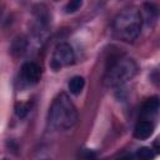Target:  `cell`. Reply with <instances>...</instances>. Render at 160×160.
I'll list each match as a JSON object with an SVG mask.
<instances>
[{
    "label": "cell",
    "mask_w": 160,
    "mask_h": 160,
    "mask_svg": "<svg viewBox=\"0 0 160 160\" xmlns=\"http://www.w3.org/2000/svg\"><path fill=\"white\" fill-rule=\"evenodd\" d=\"M68 86H69V90H70L71 94L79 95L82 91L84 86H85V80H84L82 76H74V78L70 79Z\"/></svg>",
    "instance_id": "cell-8"
},
{
    "label": "cell",
    "mask_w": 160,
    "mask_h": 160,
    "mask_svg": "<svg viewBox=\"0 0 160 160\" xmlns=\"http://www.w3.org/2000/svg\"><path fill=\"white\" fill-rule=\"evenodd\" d=\"M75 61V52L68 42H60L55 46L50 61V66L54 70H59L64 66H69Z\"/></svg>",
    "instance_id": "cell-4"
},
{
    "label": "cell",
    "mask_w": 160,
    "mask_h": 160,
    "mask_svg": "<svg viewBox=\"0 0 160 160\" xmlns=\"http://www.w3.org/2000/svg\"><path fill=\"white\" fill-rule=\"evenodd\" d=\"M136 156H138L139 160H154L155 156H156V152L151 148L142 146V148H139L138 149Z\"/></svg>",
    "instance_id": "cell-9"
},
{
    "label": "cell",
    "mask_w": 160,
    "mask_h": 160,
    "mask_svg": "<svg viewBox=\"0 0 160 160\" xmlns=\"http://www.w3.org/2000/svg\"><path fill=\"white\" fill-rule=\"evenodd\" d=\"M154 131V124L150 120H140L134 128V136L139 140H145L150 138Z\"/></svg>",
    "instance_id": "cell-6"
},
{
    "label": "cell",
    "mask_w": 160,
    "mask_h": 160,
    "mask_svg": "<svg viewBox=\"0 0 160 160\" xmlns=\"http://www.w3.org/2000/svg\"><path fill=\"white\" fill-rule=\"evenodd\" d=\"M2 160H8V159H2Z\"/></svg>",
    "instance_id": "cell-14"
},
{
    "label": "cell",
    "mask_w": 160,
    "mask_h": 160,
    "mask_svg": "<svg viewBox=\"0 0 160 160\" xmlns=\"http://www.w3.org/2000/svg\"><path fill=\"white\" fill-rule=\"evenodd\" d=\"M49 125L55 130H68L76 124V108L66 92H60L49 109Z\"/></svg>",
    "instance_id": "cell-1"
},
{
    "label": "cell",
    "mask_w": 160,
    "mask_h": 160,
    "mask_svg": "<svg viewBox=\"0 0 160 160\" xmlns=\"http://www.w3.org/2000/svg\"><path fill=\"white\" fill-rule=\"evenodd\" d=\"M120 160H132V159H131L130 156H124V158H121Z\"/></svg>",
    "instance_id": "cell-13"
},
{
    "label": "cell",
    "mask_w": 160,
    "mask_h": 160,
    "mask_svg": "<svg viewBox=\"0 0 160 160\" xmlns=\"http://www.w3.org/2000/svg\"><path fill=\"white\" fill-rule=\"evenodd\" d=\"M82 5V1L81 0H72L70 2H68L65 5V12L66 14H72L75 11H78Z\"/></svg>",
    "instance_id": "cell-11"
},
{
    "label": "cell",
    "mask_w": 160,
    "mask_h": 160,
    "mask_svg": "<svg viewBox=\"0 0 160 160\" xmlns=\"http://www.w3.org/2000/svg\"><path fill=\"white\" fill-rule=\"evenodd\" d=\"M21 76L24 79V81H26L30 85L38 84L39 80L41 79V68L32 61L25 62L21 66Z\"/></svg>",
    "instance_id": "cell-5"
},
{
    "label": "cell",
    "mask_w": 160,
    "mask_h": 160,
    "mask_svg": "<svg viewBox=\"0 0 160 160\" xmlns=\"http://www.w3.org/2000/svg\"><path fill=\"white\" fill-rule=\"evenodd\" d=\"M29 111H30V104L29 102H18L15 106V112L19 118H25Z\"/></svg>",
    "instance_id": "cell-10"
},
{
    "label": "cell",
    "mask_w": 160,
    "mask_h": 160,
    "mask_svg": "<svg viewBox=\"0 0 160 160\" xmlns=\"http://www.w3.org/2000/svg\"><path fill=\"white\" fill-rule=\"evenodd\" d=\"M81 158L82 160H96V154L92 150H85Z\"/></svg>",
    "instance_id": "cell-12"
},
{
    "label": "cell",
    "mask_w": 160,
    "mask_h": 160,
    "mask_svg": "<svg viewBox=\"0 0 160 160\" xmlns=\"http://www.w3.org/2000/svg\"><path fill=\"white\" fill-rule=\"evenodd\" d=\"M159 110V98L151 96L141 106V115L142 116H151L156 114Z\"/></svg>",
    "instance_id": "cell-7"
},
{
    "label": "cell",
    "mask_w": 160,
    "mask_h": 160,
    "mask_svg": "<svg viewBox=\"0 0 160 160\" xmlns=\"http://www.w3.org/2000/svg\"><path fill=\"white\" fill-rule=\"evenodd\" d=\"M138 72L136 62L128 56H114L109 61L104 75V84L108 88L120 86L131 80Z\"/></svg>",
    "instance_id": "cell-2"
},
{
    "label": "cell",
    "mask_w": 160,
    "mask_h": 160,
    "mask_svg": "<svg viewBox=\"0 0 160 160\" xmlns=\"http://www.w3.org/2000/svg\"><path fill=\"white\" fill-rule=\"evenodd\" d=\"M141 30V15L136 9L121 10L112 21L114 35L125 42H132Z\"/></svg>",
    "instance_id": "cell-3"
}]
</instances>
